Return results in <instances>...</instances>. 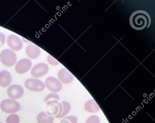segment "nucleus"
<instances>
[{
  "label": "nucleus",
  "mask_w": 155,
  "mask_h": 123,
  "mask_svg": "<svg viewBox=\"0 0 155 123\" xmlns=\"http://www.w3.org/2000/svg\"><path fill=\"white\" fill-rule=\"evenodd\" d=\"M49 71V67L46 63H39L31 69V76L35 78H39L46 75Z\"/></svg>",
  "instance_id": "5"
},
{
  "label": "nucleus",
  "mask_w": 155,
  "mask_h": 123,
  "mask_svg": "<svg viewBox=\"0 0 155 123\" xmlns=\"http://www.w3.org/2000/svg\"><path fill=\"white\" fill-rule=\"evenodd\" d=\"M19 116L16 114L9 115L6 120V123H19Z\"/></svg>",
  "instance_id": "18"
},
{
  "label": "nucleus",
  "mask_w": 155,
  "mask_h": 123,
  "mask_svg": "<svg viewBox=\"0 0 155 123\" xmlns=\"http://www.w3.org/2000/svg\"><path fill=\"white\" fill-rule=\"evenodd\" d=\"M60 100V98L58 95L56 93H51L46 97L45 100V102L46 104L52 102H58Z\"/></svg>",
  "instance_id": "17"
},
{
  "label": "nucleus",
  "mask_w": 155,
  "mask_h": 123,
  "mask_svg": "<svg viewBox=\"0 0 155 123\" xmlns=\"http://www.w3.org/2000/svg\"><path fill=\"white\" fill-rule=\"evenodd\" d=\"M26 89L35 92L42 91L45 88V85L42 81L37 78H29L25 82Z\"/></svg>",
  "instance_id": "4"
},
{
  "label": "nucleus",
  "mask_w": 155,
  "mask_h": 123,
  "mask_svg": "<svg viewBox=\"0 0 155 123\" xmlns=\"http://www.w3.org/2000/svg\"><path fill=\"white\" fill-rule=\"evenodd\" d=\"M7 43L9 47L15 51H20L23 47L22 40L15 35H10L8 36Z\"/></svg>",
  "instance_id": "8"
},
{
  "label": "nucleus",
  "mask_w": 155,
  "mask_h": 123,
  "mask_svg": "<svg viewBox=\"0 0 155 123\" xmlns=\"http://www.w3.org/2000/svg\"><path fill=\"white\" fill-rule=\"evenodd\" d=\"M84 108L86 111L90 113H97L100 111L99 107L94 100H90L86 102Z\"/></svg>",
  "instance_id": "16"
},
{
  "label": "nucleus",
  "mask_w": 155,
  "mask_h": 123,
  "mask_svg": "<svg viewBox=\"0 0 155 123\" xmlns=\"http://www.w3.org/2000/svg\"><path fill=\"white\" fill-rule=\"evenodd\" d=\"M59 113L55 118H65L71 110V105L68 102L66 101L59 102Z\"/></svg>",
  "instance_id": "13"
},
{
  "label": "nucleus",
  "mask_w": 155,
  "mask_h": 123,
  "mask_svg": "<svg viewBox=\"0 0 155 123\" xmlns=\"http://www.w3.org/2000/svg\"><path fill=\"white\" fill-rule=\"evenodd\" d=\"M85 123H100V119L97 115H91L87 119Z\"/></svg>",
  "instance_id": "20"
},
{
  "label": "nucleus",
  "mask_w": 155,
  "mask_h": 123,
  "mask_svg": "<svg viewBox=\"0 0 155 123\" xmlns=\"http://www.w3.org/2000/svg\"><path fill=\"white\" fill-rule=\"evenodd\" d=\"M37 120L38 123H53L54 117L47 112H42L38 114Z\"/></svg>",
  "instance_id": "14"
},
{
  "label": "nucleus",
  "mask_w": 155,
  "mask_h": 123,
  "mask_svg": "<svg viewBox=\"0 0 155 123\" xmlns=\"http://www.w3.org/2000/svg\"><path fill=\"white\" fill-rule=\"evenodd\" d=\"M23 87L18 85H12L7 89V94L12 100H16L21 98L24 94Z\"/></svg>",
  "instance_id": "7"
},
{
  "label": "nucleus",
  "mask_w": 155,
  "mask_h": 123,
  "mask_svg": "<svg viewBox=\"0 0 155 123\" xmlns=\"http://www.w3.org/2000/svg\"><path fill=\"white\" fill-rule=\"evenodd\" d=\"M48 63L54 66H57V65L59 64V63L58 62V61L56 60L54 58L52 57L51 55H48Z\"/></svg>",
  "instance_id": "21"
},
{
  "label": "nucleus",
  "mask_w": 155,
  "mask_h": 123,
  "mask_svg": "<svg viewBox=\"0 0 155 123\" xmlns=\"http://www.w3.org/2000/svg\"><path fill=\"white\" fill-rule=\"evenodd\" d=\"M32 64L31 60L25 58L20 60L17 62L15 67V69L17 73L24 74L31 69Z\"/></svg>",
  "instance_id": "9"
},
{
  "label": "nucleus",
  "mask_w": 155,
  "mask_h": 123,
  "mask_svg": "<svg viewBox=\"0 0 155 123\" xmlns=\"http://www.w3.org/2000/svg\"><path fill=\"white\" fill-rule=\"evenodd\" d=\"M78 119L75 116H68L61 120L60 123H77Z\"/></svg>",
  "instance_id": "19"
},
{
  "label": "nucleus",
  "mask_w": 155,
  "mask_h": 123,
  "mask_svg": "<svg viewBox=\"0 0 155 123\" xmlns=\"http://www.w3.org/2000/svg\"><path fill=\"white\" fill-rule=\"evenodd\" d=\"M0 106L2 110L7 114L16 113L21 108L19 102L12 99H5L2 101Z\"/></svg>",
  "instance_id": "3"
},
{
  "label": "nucleus",
  "mask_w": 155,
  "mask_h": 123,
  "mask_svg": "<svg viewBox=\"0 0 155 123\" xmlns=\"http://www.w3.org/2000/svg\"><path fill=\"white\" fill-rule=\"evenodd\" d=\"M25 53L28 57L32 59H37L41 54L39 47L34 44L30 43L26 47Z\"/></svg>",
  "instance_id": "11"
},
{
  "label": "nucleus",
  "mask_w": 155,
  "mask_h": 123,
  "mask_svg": "<svg viewBox=\"0 0 155 123\" xmlns=\"http://www.w3.org/2000/svg\"><path fill=\"white\" fill-rule=\"evenodd\" d=\"M45 85L50 91L55 93H57L61 91L63 87L61 81L52 77H50L46 78Z\"/></svg>",
  "instance_id": "6"
},
{
  "label": "nucleus",
  "mask_w": 155,
  "mask_h": 123,
  "mask_svg": "<svg viewBox=\"0 0 155 123\" xmlns=\"http://www.w3.org/2000/svg\"><path fill=\"white\" fill-rule=\"evenodd\" d=\"M59 102H52L47 104L46 110L47 113L56 117L58 115L59 111Z\"/></svg>",
  "instance_id": "15"
},
{
  "label": "nucleus",
  "mask_w": 155,
  "mask_h": 123,
  "mask_svg": "<svg viewBox=\"0 0 155 123\" xmlns=\"http://www.w3.org/2000/svg\"><path fill=\"white\" fill-rule=\"evenodd\" d=\"M58 78L59 81L65 84L72 83L74 80V76L67 69L63 68L59 70L58 73Z\"/></svg>",
  "instance_id": "10"
},
{
  "label": "nucleus",
  "mask_w": 155,
  "mask_h": 123,
  "mask_svg": "<svg viewBox=\"0 0 155 123\" xmlns=\"http://www.w3.org/2000/svg\"><path fill=\"white\" fill-rule=\"evenodd\" d=\"M5 36L4 34L0 33V47L4 46L5 42Z\"/></svg>",
  "instance_id": "22"
},
{
  "label": "nucleus",
  "mask_w": 155,
  "mask_h": 123,
  "mask_svg": "<svg viewBox=\"0 0 155 123\" xmlns=\"http://www.w3.org/2000/svg\"><path fill=\"white\" fill-rule=\"evenodd\" d=\"M131 27L135 30H141L150 27L151 22L150 14L144 10H137L131 14L129 19Z\"/></svg>",
  "instance_id": "1"
},
{
  "label": "nucleus",
  "mask_w": 155,
  "mask_h": 123,
  "mask_svg": "<svg viewBox=\"0 0 155 123\" xmlns=\"http://www.w3.org/2000/svg\"><path fill=\"white\" fill-rule=\"evenodd\" d=\"M0 60L2 64L6 67H13L17 61V56L11 49L4 50L0 54Z\"/></svg>",
  "instance_id": "2"
},
{
  "label": "nucleus",
  "mask_w": 155,
  "mask_h": 123,
  "mask_svg": "<svg viewBox=\"0 0 155 123\" xmlns=\"http://www.w3.org/2000/svg\"><path fill=\"white\" fill-rule=\"evenodd\" d=\"M0 123H1V122H0Z\"/></svg>",
  "instance_id": "23"
},
{
  "label": "nucleus",
  "mask_w": 155,
  "mask_h": 123,
  "mask_svg": "<svg viewBox=\"0 0 155 123\" xmlns=\"http://www.w3.org/2000/svg\"><path fill=\"white\" fill-rule=\"evenodd\" d=\"M11 75L6 70H2L0 72V86L6 87L9 86L12 83Z\"/></svg>",
  "instance_id": "12"
}]
</instances>
